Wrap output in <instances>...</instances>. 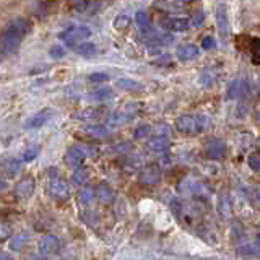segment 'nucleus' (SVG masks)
I'll return each mask as SVG.
<instances>
[{
    "label": "nucleus",
    "mask_w": 260,
    "mask_h": 260,
    "mask_svg": "<svg viewBox=\"0 0 260 260\" xmlns=\"http://www.w3.org/2000/svg\"><path fill=\"white\" fill-rule=\"evenodd\" d=\"M30 31V21L25 18H15L0 33V59L12 56L21 46L23 39Z\"/></svg>",
    "instance_id": "nucleus-1"
},
{
    "label": "nucleus",
    "mask_w": 260,
    "mask_h": 260,
    "mask_svg": "<svg viewBox=\"0 0 260 260\" xmlns=\"http://www.w3.org/2000/svg\"><path fill=\"white\" fill-rule=\"evenodd\" d=\"M211 127V119L202 114H184L176 119V129L186 135L204 133Z\"/></svg>",
    "instance_id": "nucleus-2"
},
{
    "label": "nucleus",
    "mask_w": 260,
    "mask_h": 260,
    "mask_svg": "<svg viewBox=\"0 0 260 260\" xmlns=\"http://www.w3.org/2000/svg\"><path fill=\"white\" fill-rule=\"evenodd\" d=\"M69 182L64 177L59 176L56 172V169H51V177H49V184H47V195L52 200H65L69 199Z\"/></svg>",
    "instance_id": "nucleus-3"
},
{
    "label": "nucleus",
    "mask_w": 260,
    "mask_h": 260,
    "mask_svg": "<svg viewBox=\"0 0 260 260\" xmlns=\"http://www.w3.org/2000/svg\"><path fill=\"white\" fill-rule=\"evenodd\" d=\"M216 25H218L220 37L224 42L229 39L231 35V23H229V15H228V7L224 3H220L216 7Z\"/></svg>",
    "instance_id": "nucleus-4"
},
{
    "label": "nucleus",
    "mask_w": 260,
    "mask_h": 260,
    "mask_svg": "<svg viewBox=\"0 0 260 260\" xmlns=\"http://www.w3.org/2000/svg\"><path fill=\"white\" fill-rule=\"evenodd\" d=\"M91 36V30L86 26H72L69 30H65L64 33H60L59 37L62 41H65L67 44L72 46L74 42H80V41H85L88 39Z\"/></svg>",
    "instance_id": "nucleus-5"
},
{
    "label": "nucleus",
    "mask_w": 260,
    "mask_h": 260,
    "mask_svg": "<svg viewBox=\"0 0 260 260\" xmlns=\"http://www.w3.org/2000/svg\"><path fill=\"white\" fill-rule=\"evenodd\" d=\"M250 93V86L245 78H234L228 85V98L229 99H242Z\"/></svg>",
    "instance_id": "nucleus-6"
},
{
    "label": "nucleus",
    "mask_w": 260,
    "mask_h": 260,
    "mask_svg": "<svg viewBox=\"0 0 260 260\" xmlns=\"http://www.w3.org/2000/svg\"><path fill=\"white\" fill-rule=\"evenodd\" d=\"M138 181L143 186H156L161 181V169L158 165H150L147 167H143L138 174Z\"/></svg>",
    "instance_id": "nucleus-7"
},
{
    "label": "nucleus",
    "mask_w": 260,
    "mask_h": 260,
    "mask_svg": "<svg viewBox=\"0 0 260 260\" xmlns=\"http://www.w3.org/2000/svg\"><path fill=\"white\" fill-rule=\"evenodd\" d=\"M161 26L167 31H187L190 30V18L182 17H165L161 20Z\"/></svg>",
    "instance_id": "nucleus-8"
},
{
    "label": "nucleus",
    "mask_w": 260,
    "mask_h": 260,
    "mask_svg": "<svg viewBox=\"0 0 260 260\" xmlns=\"http://www.w3.org/2000/svg\"><path fill=\"white\" fill-rule=\"evenodd\" d=\"M54 114H56L54 109H51V108L41 109L39 112H36L35 115H31V117L26 120L25 127L26 129H41L42 125H46L52 117H54Z\"/></svg>",
    "instance_id": "nucleus-9"
},
{
    "label": "nucleus",
    "mask_w": 260,
    "mask_h": 260,
    "mask_svg": "<svg viewBox=\"0 0 260 260\" xmlns=\"http://www.w3.org/2000/svg\"><path fill=\"white\" fill-rule=\"evenodd\" d=\"M35 189H36V182H35V179H33V176H26L17 184L15 195L20 200H26L35 194Z\"/></svg>",
    "instance_id": "nucleus-10"
},
{
    "label": "nucleus",
    "mask_w": 260,
    "mask_h": 260,
    "mask_svg": "<svg viewBox=\"0 0 260 260\" xmlns=\"http://www.w3.org/2000/svg\"><path fill=\"white\" fill-rule=\"evenodd\" d=\"M106 114H108V109L104 106H99V108H88L81 111L80 114H76V119L83 120V122H98V120L104 119Z\"/></svg>",
    "instance_id": "nucleus-11"
},
{
    "label": "nucleus",
    "mask_w": 260,
    "mask_h": 260,
    "mask_svg": "<svg viewBox=\"0 0 260 260\" xmlns=\"http://www.w3.org/2000/svg\"><path fill=\"white\" fill-rule=\"evenodd\" d=\"M85 158H86V153L83 148H80V147H72L70 150L65 153V163L74 167L80 166L81 163L85 161Z\"/></svg>",
    "instance_id": "nucleus-12"
},
{
    "label": "nucleus",
    "mask_w": 260,
    "mask_h": 260,
    "mask_svg": "<svg viewBox=\"0 0 260 260\" xmlns=\"http://www.w3.org/2000/svg\"><path fill=\"white\" fill-rule=\"evenodd\" d=\"M176 56H177V59L182 62H189L200 56V49L194 44H184L176 51Z\"/></svg>",
    "instance_id": "nucleus-13"
},
{
    "label": "nucleus",
    "mask_w": 260,
    "mask_h": 260,
    "mask_svg": "<svg viewBox=\"0 0 260 260\" xmlns=\"http://www.w3.org/2000/svg\"><path fill=\"white\" fill-rule=\"evenodd\" d=\"M2 172L5 174L7 177H15L20 174L21 171V161L17 160V158H8L2 163Z\"/></svg>",
    "instance_id": "nucleus-14"
},
{
    "label": "nucleus",
    "mask_w": 260,
    "mask_h": 260,
    "mask_svg": "<svg viewBox=\"0 0 260 260\" xmlns=\"http://www.w3.org/2000/svg\"><path fill=\"white\" fill-rule=\"evenodd\" d=\"M60 249V242L56 236H46L39 242V252L41 254H54Z\"/></svg>",
    "instance_id": "nucleus-15"
},
{
    "label": "nucleus",
    "mask_w": 260,
    "mask_h": 260,
    "mask_svg": "<svg viewBox=\"0 0 260 260\" xmlns=\"http://www.w3.org/2000/svg\"><path fill=\"white\" fill-rule=\"evenodd\" d=\"M224 143L220 142V140H211L208 142V145H206V155L211 160H221V158L224 156Z\"/></svg>",
    "instance_id": "nucleus-16"
},
{
    "label": "nucleus",
    "mask_w": 260,
    "mask_h": 260,
    "mask_svg": "<svg viewBox=\"0 0 260 260\" xmlns=\"http://www.w3.org/2000/svg\"><path fill=\"white\" fill-rule=\"evenodd\" d=\"M94 197H98V200L101 204H111V202L114 200V192L106 182H101L94 189Z\"/></svg>",
    "instance_id": "nucleus-17"
},
{
    "label": "nucleus",
    "mask_w": 260,
    "mask_h": 260,
    "mask_svg": "<svg viewBox=\"0 0 260 260\" xmlns=\"http://www.w3.org/2000/svg\"><path fill=\"white\" fill-rule=\"evenodd\" d=\"M171 145V142H169V138L167 137H156V138H153V140L148 143V148H150L151 151H156V153H161V151H166L167 148H169Z\"/></svg>",
    "instance_id": "nucleus-18"
},
{
    "label": "nucleus",
    "mask_w": 260,
    "mask_h": 260,
    "mask_svg": "<svg viewBox=\"0 0 260 260\" xmlns=\"http://www.w3.org/2000/svg\"><path fill=\"white\" fill-rule=\"evenodd\" d=\"M88 181H90V169L88 167L76 166L74 176H72V182H74L75 186H85Z\"/></svg>",
    "instance_id": "nucleus-19"
},
{
    "label": "nucleus",
    "mask_w": 260,
    "mask_h": 260,
    "mask_svg": "<svg viewBox=\"0 0 260 260\" xmlns=\"http://www.w3.org/2000/svg\"><path fill=\"white\" fill-rule=\"evenodd\" d=\"M117 88L124 90V91H132V93H135V91H142L143 90V85L138 83V81H135V80H130V78H119L117 80Z\"/></svg>",
    "instance_id": "nucleus-20"
},
{
    "label": "nucleus",
    "mask_w": 260,
    "mask_h": 260,
    "mask_svg": "<svg viewBox=\"0 0 260 260\" xmlns=\"http://www.w3.org/2000/svg\"><path fill=\"white\" fill-rule=\"evenodd\" d=\"M135 21H137V25L138 28L143 31V33H147V31H151L153 28H151V18L150 15H148L147 12H137V15H135Z\"/></svg>",
    "instance_id": "nucleus-21"
},
{
    "label": "nucleus",
    "mask_w": 260,
    "mask_h": 260,
    "mask_svg": "<svg viewBox=\"0 0 260 260\" xmlns=\"http://www.w3.org/2000/svg\"><path fill=\"white\" fill-rule=\"evenodd\" d=\"M75 52H76L78 56L91 57V56H94L96 52H98V49H96V46L93 44V42H81L80 46L75 47Z\"/></svg>",
    "instance_id": "nucleus-22"
},
{
    "label": "nucleus",
    "mask_w": 260,
    "mask_h": 260,
    "mask_svg": "<svg viewBox=\"0 0 260 260\" xmlns=\"http://www.w3.org/2000/svg\"><path fill=\"white\" fill-rule=\"evenodd\" d=\"M112 96H114V93H112V90H111V88H99L96 91H91L90 99H93V101H106V99H111Z\"/></svg>",
    "instance_id": "nucleus-23"
},
{
    "label": "nucleus",
    "mask_w": 260,
    "mask_h": 260,
    "mask_svg": "<svg viewBox=\"0 0 260 260\" xmlns=\"http://www.w3.org/2000/svg\"><path fill=\"white\" fill-rule=\"evenodd\" d=\"M78 200H80V204H83V205H91L94 200V190L91 189V187L81 189L78 194Z\"/></svg>",
    "instance_id": "nucleus-24"
},
{
    "label": "nucleus",
    "mask_w": 260,
    "mask_h": 260,
    "mask_svg": "<svg viewBox=\"0 0 260 260\" xmlns=\"http://www.w3.org/2000/svg\"><path fill=\"white\" fill-rule=\"evenodd\" d=\"M28 238H30V234H26V233H20V234H17L15 238H13V239L10 241V249H13V250H21L23 244L26 242Z\"/></svg>",
    "instance_id": "nucleus-25"
},
{
    "label": "nucleus",
    "mask_w": 260,
    "mask_h": 260,
    "mask_svg": "<svg viewBox=\"0 0 260 260\" xmlns=\"http://www.w3.org/2000/svg\"><path fill=\"white\" fill-rule=\"evenodd\" d=\"M129 25H130V18L125 15H119L117 18H114V21H112L114 30H117V31H125L129 28Z\"/></svg>",
    "instance_id": "nucleus-26"
},
{
    "label": "nucleus",
    "mask_w": 260,
    "mask_h": 260,
    "mask_svg": "<svg viewBox=\"0 0 260 260\" xmlns=\"http://www.w3.org/2000/svg\"><path fill=\"white\" fill-rule=\"evenodd\" d=\"M151 135V127L150 125H140V127L135 129V133H133V138L135 140H145Z\"/></svg>",
    "instance_id": "nucleus-27"
},
{
    "label": "nucleus",
    "mask_w": 260,
    "mask_h": 260,
    "mask_svg": "<svg viewBox=\"0 0 260 260\" xmlns=\"http://www.w3.org/2000/svg\"><path fill=\"white\" fill-rule=\"evenodd\" d=\"M86 133L93 137H106L108 135V129L101 127V125H90V127H86Z\"/></svg>",
    "instance_id": "nucleus-28"
},
{
    "label": "nucleus",
    "mask_w": 260,
    "mask_h": 260,
    "mask_svg": "<svg viewBox=\"0 0 260 260\" xmlns=\"http://www.w3.org/2000/svg\"><path fill=\"white\" fill-rule=\"evenodd\" d=\"M10 234H12L10 226H8L5 221H0V242L7 241L8 238H10Z\"/></svg>",
    "instance_id": "nucleus-29"
},
{
    "label": "nucleus",
    "mask_w": 260,
    "mask_h": 260,
    "mask_svg": "<svg viewBox=\"0 0 260 260\" xmlns=\"http://www.w3.org/2000/svg\"><path fill=\"white\" fill-rule=\"evenodd\" d=\"M229 210H231L229 199L226 195H220V211L223 215H229Z\"/></svg>",
    "instance_id": "nucleus-30"
},
{
    "label": "nucleus",
    "mask_w": 260,
    "mask_h": 260,
    "mask_svg": "<svg viewBox=\"0 0 260 260\" xmlns=\"http://www.w3.org/2000/svg\"><path fill=\"white\" fill-rule=\"evenodd\" d=\"M247 165H249V167L252 171H260V158H259V155H250L249 158H247Z\"/></svg>",
    "instance_id": "nucleus-31"
},
{
    "label": "nucleus",
    "mask_w": 260,
    "mask_h": 260,
    "mask_svg": "<svg viewBox=\"0 0 260 260\" xmlns=\"http://www.w3.org/2000/svg\"><path fill=\"white\" fill-rule=\"evenodd\" d=\"M249 54L252 56V62L257 65L259 64V39L257 37H254L252 39V49H250Z\"/></svg>",
    "instance_id": "nucleus-32"
},
{
    "label": "nucleus",
    "mask_w": 260,
    "mask_h": 260,
    "mask_svg": "<svg viewBox=\"0 0 260 260\" xmlns=\"http://www.w3.org/2000/svg\"><path fill=\"white\" fill-rule=\"evenodd\" d=\"M51 57L52 59H62V57L65 56V49L64 47H60V46H54V47H51Z\"/></svg>",
    "instance_id": "nucleus-33"
},
{
    "label": "nucleus",
    "mask_w": 260,
    "mask_h": 260,
    "mask_svg": "<svg viewBox=\"0 0 260 260\" xmlns=\"http://www.w3.org/2000/svg\"><path fill=\"white\" fill-rule=\"evenodd\" d=\"M109 80V76L106 74H91L88 76V81H91V83H99V81H106Z\"/></svg>",
    "instance_id": "nucleus-34"
},
{
    "label": "nucleus",
    "mask_w": 260,
    "mask_h": 260,
    "mask_svg": "<svg viewBox=\"0 0 260 260\" xmlns=\"http://www.w3.org/2000/svg\"><path fill=\"white\" fill-rule=\"evenodd\" d=\"M215 46H216V42H215V39L211 36H206L205 39H204V42H202V47H204V49H206V51L215 49Z\"/></svg>",
    "instance_id": "nucleus-35"
},
{
    "label": "nucleus",
    "mask_w": 260,
    "mask_h": 260,
    "mask_svg": "<svg viewBox=\"0 0 260 260\" xmlns=\"http://www.w3.org/2000/svg\"><path fill=\"white\" fill-rule=\"evenodd\" d=\"M36 156H37V148H30V150L25 151V155H23V160H25V161H33Z\"/></svg>",
    "instance_id": "nucleus-36"
},
{
    "label": "nucleus",
    "mask_w": 260,
    "mask_h": 260,
    "mask_svg": "<svg viewBox=\"0 0 260 260\" xmlns=\"http://www.w3.org/2000/svg\"><path fill=\"white\" fill-rule=\"evenodd\" d=\"M202 21H204V15H202V13H199V17H194L190 20V25H194V26H200L202 25Z\"/></svg>",
    "instance_id": "nucleus-37"
},
{
    "label": "nucleus",
    "mask_w": 260,
    "mask_h": 260,
    "mask_svg": "<svg viewBox=\"0 0 260 260\" xmlns=\"http://www.w3.org/2000/svg\"><path fill=\"white\" fill-rule=\"evenodd\" d=\"M7 187V184H5V181L2 179V177H0V190H3Z\"/></svg>",
    "instance_id": "nucleus-38"
},
{
    "label": "nucleus",
    "mask_w": 260,
    "mask_h": 260,
    "mask_svg": "<svg viewBox=\"0 0 260 260\" xmlns=\"http://www.w3.org/2000/svg\"><path fill=\"white\" fill-rule=\"evenodd\" d=\"M2 257H8V255H5V254H0V259H2Z\"/></svg>",
    "instance_id": "nucleus-39"
},
{
    "label": "nucleus",
    "mask_w": 260,
    "mask_h": 260,
    "mask_svg": "<svg viewBox=\"0 0 260 260\" xmlns=\"http://www.w3.org/2000/svg\"><path fill=\"white\" fill-rule=\"evenodd\" d=\"M182 2H189V0H182Z\"/></svg>",
    "instance_id": "nucleus-40"
}]
</instances>
